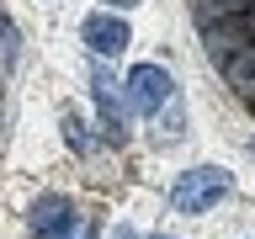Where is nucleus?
<instances>
[{
	"label": "nucleus",
	"instance_id": "f257e3e1",
	"mask_svg": "<svg viewBox=\"0 0 255 239\" xmlns=\"http://www.w3.org/2000/svg\"><path fill=\"white\" fill-rule=\"evenodd\" d=\"M218 197H229V170H223V165H197V170H186L170 186V207L175 213H207Z\"/></svg>",
	"mask_w": 255,
	"mask_h": 239
},
{
	"label": "nucleus",
	"instance_id": "9b49d317",
	"mask_svg": "<svg viewBox=\"0 0 255 239\" xmlns=\"http://www.w3.org/2000/svg\"><path fill=\"white\" fill-rule=\"evenodd\" d=\"M154 239H170V234H154Z\"/></svg>",
	"mask_w": 255,
	"mask_h": 239
},
{
	"label": "nucleus",
	"instance_id": "6e6552de",
	"mask_svg": "<svg viewBox=\"0 0 255 239\" xmlns=\"http://www.w3.org/2000/svg\"><path fill=\"white\" fill-rule=\"evenodd\" d=\"M64 239H91V223H85V218H75V229H69Z\"/></svg>",
	"mask_w": 255,
	"mask_h": 239
},
{
	"label": "nucleus",
	"instance_id": "9d476101",
	"mask_svg": "<svg viewBox=\"0 0 255 239\" xmlns=\"http://www.w3.org/2000/svg\"><path fill=\"white\" fill-rule=\"evenodd\" d=\"M107 5H138V0H107Z\"/></svg>",
	"mask_w": 255,
	"mask_h": 239
},
{
	"label": "nucleus",
	"instance_id": "423d86ee",
	"mask_svg": "<svg viewBox=\"0 0 255 239\" xmlns=\"http://www.w3.org/2000/svg\"><path fill=\"white\" fill-rule=\"evenodd\" d=\"M229 85H234L239 96H255V43H245L229 59Z\"/></svg>",
	"mask_w": 255,
	"mask_h": 239
},
{
	"label": "nucleus",
	"instance_id": "f03ea898",
	"mask_svg": "<svg viewBox=\"0 0 255 239\" xmlns=\"http://www.w3.org/2000/svg\"><path fill=\"white\" fill-rule=\"evenodd\" d=\"M170 96H175V80H170V69H159V64H138V69L128 75V107L133 112H159Z\"/></svg>",
	"mask_w": 255,
	"mask_h": 239
},
{
	"label": "nucleus",
	"instance_id": "0eeeda50",
	"mask_svg": "<svg viewBox=\"0 0 255 239\" xmlns=\"http://www.w3.org/2000/svg\"><path fill=\"white\" fill-rule=\"evenodd\" d=\"M255 37V5L245 0V11H239V21H229V27H213V43H250Z\"/></svg>",
	"mask_w": 255,
	"mask_h": 239
},
{
	"label": "nucleus",
	"instance_id": "20e7f679",
	"mask_svg": "<svg viewBox=\"0 0 255 239\" xmlns=\"http://www.w3.org/2000/svg\"><path fill=\"white\" fill-rule=\"evenodd\" d=\"M85 43H91V53L96 59H112V53H123L128 43H133V32H128V21L123 16H107V11H96V16H85Z\"/></svg>",
	"mask_w": 255,
	"mask_h": 239
},
{
	"label": "nucleus",
	"instance_id": "7ed1b4c3",
	"mask_svg": "<svg viewBox=\"0 0 255 239\" xmlns=\"http://www.w3.org/2000/svg\"><path fill=\"white\" fill-rule=\"evenodd\" d=\"M75 202L69 197H59V191H48V197H37L32 202V213H27V223H32V234L37 239H64L69 229H75Z\"/></svg>",
	"mask_w": 255,
	"mask_h": 239
},
{
	"label": "nucleus",
	"instance_id": "39448f33",
	"mask_svg": "<svg viewBox=\"0 0 255 239\" xmlns=\"http://www.w3.org/2000/svg\"><path fill=\"white\" fill-rule=\"evenodd\" d=\"M91 96H96V107H101V122H107L112 138H123L128 133V112H123V91H117V80L96 64L91 69Z\"/></svg>",
	"mask_w": 255,
	"mask_h": 239
},
{
	"label": "nucleus",
	"instance_id": "1a4fd4ad",
	"mask_svg": "<svg viewBox=\"0 0 255 239\" xmlns=\"http://www.w3.org/2000/svg\"><path fill=\"white\" fill-rule=\"evenodd\" d=\"M112 239H138V234H133V229H112Z\"/></svg>",
	"mask_w": 255,
	"mask_h": 239
}]
</instances>
